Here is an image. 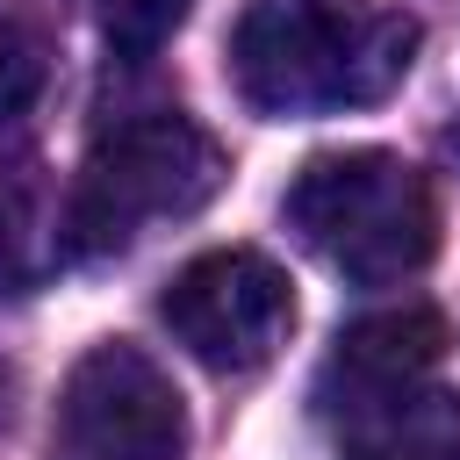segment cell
<instances>
[{
    "label": "cell",
    "mask_w": 460,
    "mask_h": 460,
    "mask_svg": "<svg viewBox=\"0 0 460 460\" xmlns=\"http://www.w3.org/2000/svg\"><path fill=\"white\" fill-rule=\"evenodd\" d=\"M288 230L352 288H395L438 252V194L431 180L381 144L323 151L288 187Z\"/></svg>",
    "instance_id": "cell-2"
},
{
    "label": "cell",
    "mask_w": 460,
    "mask_h": 460,
    "mask_svg": "<svg viewBox=\"0 0 460 460\" xmlns=\"http://www.w3.org/2000/svg\"><path fill=\"white\" fill-rule=\"evenodd\" d=\"M43 79H50L43 43H36L14 14H0V122H22V115L43 101Z\"/></svg>",
    "instance_id": "cell-10"
},
{
    "label": "cell",
    "mask_w": 460,
    "mask_h": 460,
    "mask_svg": "<svg viewBox=\"0 0 460 460\" xmlns=\"http://www.w3.org/2000/svg\"><path fill=\"white\" fill-rule=\"evenodd\" d=\"M446 338H453L446 316L424 309V302L374 309V316L345 323L338 345H331V359H323V374H316V410H323L331 424H345V417H359V410L417 388V381L446 359Z\"/></svg>",
    "instance_id": "cell-6"
},
{
    "label": "cell",
    "mask_w": 460,
    "mask_h": 460,
    "mask_svg": "<svg viewBox=\"0 0 460 460\" xmlns=\"http://www.w3.org/2000/svg\"><path fill=\"white\" fill-rule=\"evenodd\" d=\"M453 151H460V122H453Z\"/></svg>",
    "instance_id": "cell-11"
},
{
    "label": "cell",
    "mask_w": 460,
    "mask_h": 460,
    "mask_svg": "<svg viewBox=\"0 0 460 460\" xmlns=\"http://www.w3.org/2000/svg\"><path fill=\"white\" fill-rule=\"evenodd\" d=\"M180 446H187V402L144 345L108 338L65 374L50 417V460H180Z\"/></svg>",
    "instance_id": "cell-4"
},
{
    "label": "cell",
    "mask_w": 460,
    "mask_h": 460,
    "mask_svg": "<svg viewBox=\"0 0 460 460\" xmlns=\"http://www.w3.org/2000/svg\"><path fill=\"white\" fill-rule=\"evenodd\" d=\"M72 237H65V201L29 180V172H7L0 180V302L14 295H36L58 266H65Z\"/></svg>",
    "instance_id": "cell-8"
},
{
    "label": "cell",
    "mask_w": 460,
    "mask_h": 460,
    "mask_svg": "<svg viewBox=\"0 0 460 460\" xmlns=\"http://www.w3.org/2000/svg\"><path fill=\"white\" fill-rule=\"evenodd\" d=\"M230 180L223 144L180 115V108H137L93 129L79 180L65 194V237L72 252H122L151 223H180L208 208Z\"/></svg>",
    "instance_id": "cell-3"
},
{
    "label": "cell",
    "mask_w": 460,
    "mask_h": 460,
    "mask_svg": "<svg viewBox=\"0 0 460 460\" xmlns=\"http://www.w3.org/2000/svg\"><path fill=\"white\" fill-rule=\"evenodd\" d=\"M158 316L208 374H259L295 331V288L266 252L223 244L172 273Z\"/></svg>",
    "instance_id": "cell-5"
},
{
    "label": "cell",
    "mask_w": 460,
    "mask_h": 460,
    "mask_svg": "<svg viewBox=\"0 0 460 460\" xmlns=\"http://www.w3.org/2000/svg\"><path fill=\"white\" fill-rule=\"evenodd\" d=\"M194 14V0H93V29L108 36L115 58H151L172 43V29Z\"/></svg>",
    "instance_id": "cell-9"
},
{
    "label": "cell",
    "mask_w": 460,
    "mask_h": 460,
    "mask_svg": "<svg viewBox=\"0 0 460 460\" xmlns=\"http://www.w3.org/2000/svg\"><path fill=\"white\" fill-rule=\"evenodd\" d=\"M417 65V22L345 0H252L230 36L244 108L273 122L388 101Z\"/></svg>",
    "instance_id": "cell-1"
},
{
    "label": "cell",
    "mask_w": 460,
    "mask_h": 460,
    "mask_svg": "<svg viewBox=\"0 0 460 460\" xmlns=\"http://www.w3.org/2000/svg\"><path fill=\"white\" fill-rule=\"evenodd\" d=\"M345 460H460V395L453 388H402L338 424Z\"/></svg>",
    "instance_id": "cell-7"
}]
</instances>
